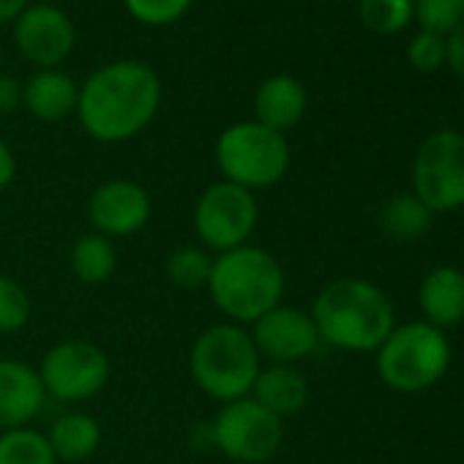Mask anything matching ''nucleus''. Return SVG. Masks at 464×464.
<instances>
[{"label": "nucleus", "mask_w": 464, "mask_h": 464, "mask_svg": "<svg viewBox=\"0 0 464 464\" xmlns=\"http://www.w3.org/2000/svg\"><path fill=\"white\" fill-rule=\"evenodd\" d=\"M213 448L238 464L271 461L285 440V420L252 396L221 404L210 420Z\"/></svg>", "instance_id": "nucleus-7"}, {"label": "nucleus", "mask_w": 464, "mask_h": 464, "mask_svg": "<svg viewBox=\"0 0 464 464\" xmlns=\"http://www.w3.org/2000/svg\"><path fill=\"white\" fill-rule=\"evenodd\" d=\"M380 227L396 244H410L431 227V210L415 194H396L380 210Z\"/></svg>", "instance_id": "nucleus-21"}, {"label": "nucleus", "mask_w": 464, "mask_h": 464, "mask_svg": "<svg viewBox=\"0 0 464 464\" xmlns=\"http://www.w3.org/2000/svg\"><path fill=\"white\" fill-rule=\"evenodd\" d=\"M28 320H31V298L25 287L12 276H0V336L23 331Z\"/></svg>", "instance_id": "nucleus-26"}, {"label": "nucleus", "mask_w": 464, "mask_h": 464, "mask_svg": "<svg viewBox=\"0 0 464 464\" xmlns=\"http://www.w3.org/2000/svg\"><path fill=\"white\" fill-rule=\"evenodd\" d=\"M249 334L260 358H268L285 366H293L309 358L320 344V334H317L312 314L287 304H279L276 309L263 314L252 325Z\"/></svg>", "instance_id": "nucleus-11"}, {"label": "nucleus", "mask_w": 464, "mask_h": 464, "mask_svg": "<svg viewBox=\"0 0 464 464\" xmlns=\"http://www.w3.org/2000/svg\"><path fill=\"white\" fill-rule=\"evenodd\" d=\"M445 47H448V55H445V63L450 66V72L464 80V25H459L448 39H445Z\"/></svg>", "instance_id": "nucleus-30"}, {"label": "nucleus", "mask_w": 464, "mask_h": 464, "mask_svg": "<svg viewBox=\"0 0 464 464\" xmlns=\"http://www.w3.org/2000/svg\"><path fill=\"white\" fill-rule=\"evenodd\" d=\"M191 221L199 244L221 255L249 244L260 221V205L255 191L218 180L199 194Z\"/></svg>", "instance_id": "nucleus-8"}, {"label": "nucleus", "mask_w": 464, "mask_h": 464, "mask_svg": "<svg viewBox=\"0 0 464 464\" xmlns=\"http://www.w3.org/2000/svg\"><path fill=\"white\" fill-rule=\"evenodd\" d=\"M77 99H80L77 82L58 69L36 72L23 88V104L34 118L44 123H58L72 112H77Z\"/></svg>", "instance_id": "nucleus-17"}, {"label": "nucleus", "mask_w": 464, "mask_h": 464, "mask_svg": "<svg viewBox=\"0 0 464 464\" xmlns=\"http://www.w3.org/2000/svg\"><path fill=\"white\" fill-rule=\"evenodd\" d=\"M123 4L137 23L161 28L178 23L191 9L194 0H123Z\"/></svg>", "instance_id": "nucleus-27"}, {"label": "nucleus", "mask_w": 464, "mask_h": 464, "mask_svg": "<svg viewBox=\"0 0 464 464\" xmlns=\"http://www.w3.org/2000/svg\"><path fill=\"white\" fill-rule=\"evenodd\" d=\"M161 104L159 74L140 61H118L93 72L80 88L77 118L96 142H126L156 118Z\"/></svg>", "instance_id": "nucleus-1"}, {"label": "nucleus", "mask_w": 464, "mask_h": 464, "mask_svg": "<svg viewBox=\"0 0 464 464\" xmlns=\"http://www.w3.org/2000/svg\"><path fill=\"white\" fill-rule=\"evenodd\" d=\"M306 107H309V93L290 74L268 77L255 93V121L279 134L295 129L304 121Z\"/></svg>", "instance_id": "nucleus-15"}, {"label": "nucleus", "mask_w": 464, "mask_h": 464, "mask_svg": "<svg viewBox=\"0 0 464 464\" xmlns=\"http://www.w3.org/2000/svg\"><path fill=\"white\" fill-rule=\"evenodd\" d=\"M0 464H58L47 434L23 426L0 431Z\"/></svg>", "instance_id": "nucleus-23"}, {"label": "nucleus", "mask_w": 464, "mask_h": 464, "mask_svg": "<svg viewBox=\"0 0 464 464\" xmlns=\"http://www.w3.org/2000/svg\"><path fill=\"white\" fill-rule=\"evenodd\" d=\"M14 175H17V159L12 153V148L0 140V191H6L12 186Z\"/></svg>", "instance_id": "nucleus-31"}, {"label": "nucleus", "mask_w": 464, "mask_h": 464, "mask_svg": "<svg viewBox=\"0 0 464 464\" xmlns=\"http://www.w3.org/2000/svg\"><path fill=\"white\" fill-rule=\"evenodd\" d=\"M205 290L229 323L255 325L282 304L285 268L271 252L246 244L213 257Z\"/></svg>", "instance_id": "nucleus-3"}, {"label": "nucleus", "mask_w": 464, "mask_h": 464, "mask_svg": "<svg viewBox=\"0 0 464 464\" xmlns=\"http://www.w3.org/2000/svg\"><path fill=\"white\" fill-rule=\"evenodd\" d=\"M69 266L82 285H104L115 274L118 255L110 238L99 236V232H85L69 252Z\"/></svg>", "instance_id": "nucleus-20"}, {"label": "nucleus", "mask_w": 464, "mask_h": 464, "mask_svg": "<svg viewBox=\"0 0 464 464\" xmlns=\"http://www.w3.org/2000/svg\"><path fill=\"white\" fill-rule=\"evenodd\" d=\"M44 385L34 366L23 361H0V431L28 426L44 407Z\"/></svg>", "instance_id": "nucleus-14"}, {"label": "nucleus", "mask_w": 464, "mask_h": 464, "mask_svg": "<svg viewBox=\"0 0 464 464\" xmlns=\"http://www.w3.org/2000/svg\"><path fill=\"white\" fill-rule=\"evenodd\" d=\"M412 12L420 31L445 39L464 25V0H412Z\"/></svg>", "instance_id": "nucleus-25"}, {"label": "nucleus", "mask_w": 464, "mask_h": 464, "mask_svg": "<svg viewBox=\"0 0 464 464\" xmlns=\"http://www.w3.org/2000/svg\"><path fill=\"white\" fill-rule=\"evenodd\" d=\"M28 9V0H0V25L14 23Z\"/></svg>", "instance_id": "nucleus-32"}, {"label": "nucleus", "mask_w": 464, "mask_h": 464, "mask_svg": "<svg viewBox=\"0 0 464 464\" xmlns=\"http://www.w3.org/2000/svg\"><path fill=\"white\" fill-rule=\"evenodd\" d=\"M216 167L224 180L249 191L271 188L290 169V142L285 134L257 121H244L221 131L216 142Z\"/></svg>", "instance_id": "nucleus-6"}, {"label": "nucleus", "mask_w": 464, "mask_h": 464, "mask_svg": "<svg viewBox=\"0 0 464 464\" xmlns=\"http://www.w3.org/2000/svg\"><path fill=\"white\" fill-rule=\"evenodd\" d=\"M309 314L320 342L347 353H377L396 328L388 295L366 279H336L325 285Z\"/></svg>", "instance_id": "nucleus-2"}, {"label": "nucleus", "mask_w": 464, "mask_h": 464, "mask_svg": "<svg viewBox=\"0 0 464 464\" xmlns=\"http://www.w3.org/2000/svg\"><path fill=\"white\" fill-rule=\"evenodd\" d=\"M36 372L42 377L44 393L55 396L58 401H88L107 388L110 358L93 342L69 339L55 344Z\"/></svg>", "instance_id": "nucleus-10"}, {"label": "nucleus", "mask_w": 464, "mask_h": 464, "mask_svg": "<svg viewBox=\"0 0 464 464\" xmlns=\"http://www.w3.org/2000/svg\"><path fill=\"white\" fill-rule=\"evenodd\" d=\"M358 17L366 31L377 36H393L415 20V12L412 0H361Z\"/></svg>", "instance_id": "nucleus-24"}, {"label": "nucleus", "mask_w": 464, "mask_h": 464, "mask_svg": "<svg viewBox=\"0 0 464 464\" xmlns=\"http://www.w3.org/2000/svg\"><path fill=\"white\" fill-rule=\"evenodd\" d=\"M23 107V85L12 74H0V115H12Z\"/></svg>", "instance_id": "nucleus-29"}, {"label": "nucleus", "mask_w": 464, "mask_h": 464, "mask_svg": "<svg viewBox=\"0 0 464 464\" xmlns=\"http://www.w3.org/2000/svg\"><path fill=\"white\" fill-rule=\"evenodd\" d=\"M58 461H85L102 445V426L85 412L61 415L47 434Z\"/></svg>", "instance_id": "nucleus-19"}, {"label": "nucleus", "mask_w": 464, "mask_h": 464, "mask_svg": "<svg viewBox=\"0 0 464 464\" xmlns=\"http://www.w3.org/2000/svg\"><path fill=\"white\" fill-rule=\"evenodd\" d=\"M17 50L39 69H58L74 50L77 34L69 14L58 6H28L14 20Z\"/></svg>", "instance_id": "nucleus-12"}, {"label": "nucleus", "mask_w": 464, "mask_h": 464, "mask_svg": "<svg viewBox=\"0 0 464 464\" xmlns=\"http://www.w3.org/2000/svg\"><path fill=\"white\" fill-rule=\"evenodd\" d=\"M210 268H213V257L208 255V249H199V246H178L169 252L164 263L167 282L183 293L208 287Z\"/></svg>", "instance_id": "nucleus-22"}, {"label": "nucleus", "mask_w": 464, "mask_h": 464, "mask_svg": "<svg viewBox=\"0 0 464 464\" xmlns=\"http://www.w3.org/2000/svg\"><path fill=\"white\" fill-rule=\"evenodd\" d=\"M252 399L285 420V418H290L306 407L309 380L295 366L274 363L268 369H260L255 388H252Z\"/></svg>", "instance_id": "nucleus-18"}, {"label": "nucleus", "mask_w": 464, "mask_h": 464, "mask_svg": "<svg viewBox=\"0 0 464 464\" xmlns=\"http://www.w3.org/2000/svg\"><path fill=\"white\" fill-rule=\"evenodd\" d=\"M260 369L263 358L252 334L236 323H216L205 328L188 353L191 380L202 393L221 404L252 396Z\"/></svg>", "instance_id": "nucleus-4"}, {"label": "nucleus", "mask_w": 464, "mask_h": 464, "mask_svg": "<svg viewBox=\"0 0 464 464\" xmlns=\"http://www.w3.org/2000/svg\"><path fill=\"white\" fill-rule=\"evenodd\" d=\"M445 55H448V47H445V36H437V34H426L420 31L418 36H412V42L407 44V61L415 72L420 74H431L437 72L440 66H445Z\"/></svg>", "instance_id": "nucleus-28"}, {"label": "nucleus", "mask_w": 464, "mask_h": 464, "mask_svg": "<svg viewBox=\"0 0 464 464\" xmlns=\"http://www.w3.org/2000/svg\"><path fill=\"white\" fill-rule=\"evenodd\" d=\"M450 366V342L445 331L429 323H407L388 334L377 347V374L399 393L431 388Z\"/></svg>", "instance_id": "nucleus-5"}, {"label": "nucleus", "mask_w": 464, "mask_h": 464, "mask_svg": "<svg viewBox=\"0 0 464 464\" xmlns=\"http://www.w3.org/2000/svg\"><path fill=\"white\" fill-rule=\"evenodd\" d=\"M412 194L431 210L464 208V134L440 129L429 134L412 159Z\"/></svg>", "instance_id": "nucleus-9"}, {"label": "nucleus", "mask_w": 464, "mask_h": 464, "mask_svg": "<svg viewBox=\"0 0 464 464\" xmlns=\"http://www.w3.org/2000/svg\"><path fill=\"white\" fill-rule=\"evenodd\" d=\"M153 213L150 194L126 178H112L102 183L91 199H88V218L93 224V232L104 238H126L140 232Z\"/></svg>", "instance_id": "nucleus-13"}, {"label": "nucleus", "mask_w": 464, "mask_h": 464, "mask_svg": "<svg viewBox=\"0 0 464 464\" xmlns=\"http://www.w3.org/2000/svg\"><path fill=\"white\" fill-rule=\"evenodd\" d=\"M418 306L423 323L445 331L464 320V271L453 266L431 268L418 287Z\"/></svg>", "instance_id": "nucleus-16"}]
</instances>
